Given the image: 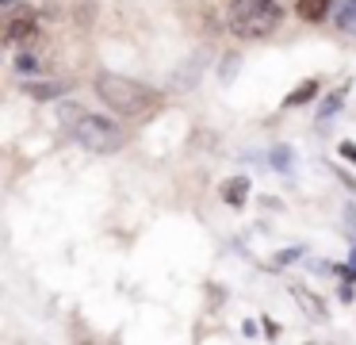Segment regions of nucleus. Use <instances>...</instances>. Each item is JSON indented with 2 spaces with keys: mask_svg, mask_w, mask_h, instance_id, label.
<instances>
[{
  "mask_svg": "<svg viewBox=\"0 0 356 345\" xmlns=\"http://www.w3.org/2000/svg\"><path fill=\"white\" fill-rule=\"evenodd\" d=\"M96 96H100L115 115H123V119H149L165 100L157 89L134 81V77H123V73H100L96 77Z\"/></svg>",
  "mask_w": 356,
  "mask_h": 345,
  "instance_id": "f257e3e1",
  "label": "nucleus"
},
{
  "mask_svg": "<svg viewBox=\"0 0 356 345\" xmlns=\"http://www.w3.org/2000/svg\"><path fill=\"white\" fill-rule=\"evenodd\" d=\"M284 15H287L284 0H230V31L245 43L276 35Z\"/></svg>",
  "mask_w": 356,
  "mask_h": 345,
  "instance_id": "f03ea898",
  "label": "nucleus"
},
{
  "mask_svg": "<svg viewBox=\"0 0 356 345\" xmlns=\"http://www.w3.org/2000/svg\"><path fill=\"white\" fill-rule=\"evenodd\" d=\"M73 138H77V146H85L92 153H115L123 146V130L104 115H81L73 123Z\"/></svg>",
  "mask_w": 356,
  "mask_h": 345,
  "instance_id": "7ed1b4c3",
  "label": "nucleus"
},
{
  "mask_svg": "<svg viewBox=\"0 0 356 345\" xmlns=\"http://www.w3.org/2000/svg\"><path fill=\"white\" fill-rule=\"evenodd\" d=\"M4 38H8L16 50H31V46L39 43V23H35L31 8H16V12H12L8 27H4Z\"/></svg>",
  "mask_w": 356,
  "mask_h": 345,
  "instance_id": "20e7f679",
  "label": "nucleus"
},
{
  "mask_svg": "<svg viewBox=\"0 0 356 345\" xmlns=\"http://www.w3.org/2000/svg\"><path fill=\"white\" fill-rule=\"evenodd\" d=\"M330 12H333V0H299V4H295V15H299L302 23H322Z\"/></svg>",
  "mask_w": 356,
  "mask_h": 345,
  "instance_id": "39448f33",
  "label": "nucleus"
},
{
  "mask_svg": "<svg viewBox=\"0 0 356 345\" xmlns=\"http://www.w3.org/2000/svg\"><path fill=\"white\" fill-rule=\"evenodd\" d=\"M218 192H222V199L230 207H241L249 199V176H230V181H222V188H218Z\"/></svg>",
  "mask_w": 356,
  "mask_h": 345,
  "instance_id": "423d86ee",
  "label": "nucleus"
},
{
  "mask_svg": "<svg viewBox=\"0 0 356 345\" xmlns=\"http://www.w3.org/2000/svg\"><path fill=\"white\" fill-rule=\"evenodd\" d=\"M314 96H318V81H302V84H295V89L284 96V107H302V104H310Z\"/></svg>",
  "mask_w": 356,
  "mask_h": 345,
  "instance_id": "0eeeda50",
  "label": "nucleus"
},
{
  "mask_svg": "<svg viewBox=\"0 0 356 345\" xmlns=\"http://www.w3.org/2000/svg\"><path fill=\"white\" fill-rule=\"evenodd\" d=\"M24 89L31 92L35 100H54V96H62V92L70 89V84H31V81H27Z\"/></svg>",
  "mask_w": 356,
  "mask_h": 345,
  "instance_id": "6e6552de",
  "label": "nucleus"
},
{
  "mask_svg": "<svg viewBox=\"0 0 356 345\" xmlns=\"http://www.w3.org/2000/svg\"><path fill=\"white\" fill-rule=\"evenodd\" d=\"M337 27H345V31L356 27V0H345V4L337 8Z\"/></svg>",
  "mask_w": 356,
  "mask_h": 345,
  "instance_id": "1a4fd4ad",
  "label": "nucleus"
},
{
  "mask_svg": "<svg viewBox=\"0 0 356 345\" xmlns=\"http://www.w3.org/2000/svg\"><path fill=\"white\" fill-rule=\"evenodd\" d=\"M295 299H299L302 307H310V311H314V319H325V307L318 303L314 296H310V291H302V288H295Z\"/></svg>",
  "mask_w": 356,
  "mask_h": 345,
  "instance_id": "9d476101",
  "label": "nucleus"
},
{
  "mask_svg": "<svg viewBox=\"0 0 356 345\" xmlns=\"http://www.w3.org/2000/svg\"><path fill=\"white\" fill-rule=\"evenodd\" d=\"M16 69H19V73H31V77H35V73H39V61H35V54L24 50V54L16 58Z\"/></svg>",
  "mask_w": 356,
  "mask_h": 345,
  "instance_id": "9b49d317",
  "label": "nucleus"
},
{
  "mask_svg": "<svg viewBox=\"0 0 356 345\" xmlns=\"http://www.w3.org/2000/svg\"><path fill=\"white\" fill-rule=\"evenodd\" d=\"M333 173H337V181H341V184H348V188H353V192H356V181H353V176H348V173H341V169H337V165H333Z\"/></svg>",
  "mask_w": 356,
  "mask_h": 345,
  "instance_id": "f8f14e48",
  "label": "nucleus"
},
{
  "mask_svg": "<svg viewBox=\"0 0 356 345\" xmlns=\"http://www.w3.org/2000/svg\"><path fill=\"white\" fill-rule=\"evenodd\" d=\"M341 153H345L348 161H356V146H348V142H345V146H341Z\"/></svg>",
  "mask_w": 356,
  "mask_h": 345,
  "instance_id": "ddd939ff",
  "label": "nucleus"
},
{
  "mask_svg": "<svg viewBox=\"0 0 356 345\" xmlns=\"http://www.w3.org/2000/svg\"><path fill=\"white\" fill-rule=\"evenodd\" d=\"M4 8H16V0H4Z\"/></svg>",
  "mask_w": 356,
  "mask_h": 345,
  "instance_id": "4468645a",
  "label": "nucleus"
},
{
  "mask_svg": "<svg viewBox=\"0 0 356 345\" xmlns=\"http://www.w3.org/2000/svg\"><path fill=\"white\" fill-rule=\"evenodd\" d=\"M353 261H356V253H353Z\"/></svg>",
  "mask_w": 356,
  "mask_h": 345,
  "instance_id": "2eb2a0df",
  "label": "nucleus"
}]
</instances>
